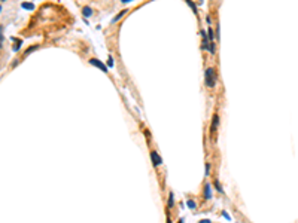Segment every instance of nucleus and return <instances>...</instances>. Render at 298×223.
<instances>
[{"mask_svg": "<svg viewBox=\"0 0 298 223\" xmlns=\"http://www.w3.org/2000/svg\"><path fill=\"white\" fill-rule=\"evenodd\" d=\"M178 223H183V220H179V222H178Z\"/></svg>", "mask_w": 298, "mask_h": 223, "instance_id": "obj_21", "label": "nucleus"}, {"mask_svg": "<svg viewBox=\"0 0 298 223\" xmlns=\"http://www.w3.org/2000/svg\"><path fill=\"white\" fill-rule=\"evenodd\" d=\"M216 83V74H215V68L213 67H209L206 70V85L209 88H213Z\"/></svg>", "mask_w": 298, "mask_h": 223, "instance_id": "obj_1", "label": "nucleus"}, {"mask_svg": "<svg viewBox=\"0 0 298 223\" xmlns=\"http://www.w3.org/2000/svg\"><path fill=\"white\" fill-rule=\"evenodd\" d=\"M151 158H152V164H154L155 168L163 164V159H161V156L158 155V153H156V150H151Z\"/></svg>", "mask_w": 298, "mask_h": 223, "instance_id": "obj_2", "label": "nucleus"}, {"mask_svg": "<svg viewBox=\"0 0 298 223\" xmlns=\"http://www.w3.org/2000/svg\"><path fill=\"white\" fill-rule=\"evenodd\" d=\"M37 48H39V46H31V48H29L27 51H25V55H27V54H30L31 51H34V49H37Z\"/></svg>", "mask_w": 298, "mask_h": 223, "instance_id": "obj_16", "label": "nucleus"}, {"mask_svg": "<svg viewBox=\"0 0 298 223\" xmlns=\"http://www.w3.org/2000/svg\"><path fill=\"white\" fill-rule=\"evenodd\" d=\"M186 3L189 5V7H191V9H192V11H194V14H198V12H197V7H195V5H194V3H192V2H191V0H186Z\"/></svg>", "mask_w": 298, "mask_h": 223, "instance_id": "obj_10", "label": "nucleus"}, {"mask_svg": "<svg viewBox=\"0 0 298 223\" xmlns=\"http://www.w3.org/2000/svg\"><path fill=\"white\" fill-rule=\"evenodd\" d=\"M173 205H174V193L170 192L169 193V201H167V210L173 208Z\"/></svg>", "mask_w": 298, "mask_h": 223, "instance_id": "obj_7", "label": "nucleus"}, {"mask_svg": "<svg viewBox=\"0 0 298 223\" xmlns=\"http://www.w3.org/2000/svg\"><path fill=\"white\" fill-rule=\"evenodd\" d=\"M125 14H127V9H125V11H121V12H119V14L115 16V18L112 20V22H116V21H118V20H121V18H122V16H124Z\"/></svg>", "mask_w": 298, "mask_h": 223, "instance_id": "obj_8", "label": "nucleus"}, {"mask_svg": "<svg viewBox=\"0 0 298 223\" xmlns=\"http://www.w3.org/2000/svg\"><path fill=\"white\" fill-rule=\"evenodd\" d=\"M188 207H189L191 210H195V207H197V205H195V202L192 201V199H189V201H188Z\"/></svg>", "mask_w": 298, "mask_h": 223, "instance_id": "obj_11", "label": "nucleus"}, {"mask_svg": "<svg viewBox=\"0 0 298 223\" xmlns=\"http://www.w3.org/2000/svg\"><path fill=\"white\" fill-rule=\"evenodd\" d=\"M215 186H216V189L221 192V193H224V191H222V187H221V184H219V182H215Z\"/></svg>", "mask_w": 298, "mask_h": 223, "instance_id": "obj_15", "label": "nucleus"}, {"mask_svg": "<svg viewBox=\"0 0 298 223\" xmlns=\"http://www.w3.org/2000/svg\"><path fill=\"white\" fill-rule=\"evenodd\" d=\"M2 2H5V0H2Z\"/></svg>", "mask_w": 298, "mask_h": 223, "instance_id": "obj_22", "label": "nucleus"}, {"mask_svg": "<svg viewBox=\"0 0 298 223\" xmlns=\"http://www.w3.org/2000/svg\"><path fill=\"white\" fill-rule=\"evenodd\" d=\"M203 196L206 199H210L212 198V187H210V183H206L204 187H203Z\"/></svg>", "mask_w": 298, "mask_h": 223, "instance_id": "obj_5", "label": "nucleus"}, {"mask_svg": "<svg viewBox=\"0 0 298 223\" xmlns=\"http://www.w3.org/2000/svg\"><path fill=\"white\" fill-rule=\"evenodd\" d=\"M122 3H128V2H133V0H121Z\"/></svg>", "mask_w": 298, "mask_h": 223, "instance_id": "obj_19", "label": "nucleus"}, {"mask_svg": "<svg viewBox=\"0 0 298 223\" xmlns=\"http://www.w3.org/2000/svg\"><path fill=\"white\" fill-rule=\"evenodd\" d=\"M210 170H212V167H210V164L207 162V164H206V176H209V174H210Z\"/></svg>", "mask_w": 298, "mask_h": 223, "instance_id": "obj_13", "label": "nucleus"}, {"mask_svg": "<svg viewBox=\"0 0 298 223\" xmlns=\"http://www.w3.org/2000/svg\"><path fill=\"white\" fill-rule=\"evenodd\" d=\"M207 33H209V40H210V42H213V40H215V36H213V30L209 27V28H207Z\"/></svg>", "mask_w": 298, "mask_h": 223, "instance_id": "obj_9", "label": "nucleus"}, {"mask_svg": "<svg viewBox=\"0 0 298 223\" xmlns=\"http://www.w3.org/2000/svg\"><path fill=\"white\" fill-rule=\"evenodd\" d=\"M198 223H212V222H210V220H207V219H203V220H200Z\"/></svg>", "mask_w": 298, "mask_h": 223, "instance_id": "obj_18", "label": "nucleus"}, {"mask_svg": "<svg viewBox=\"0 0 298 223\" xmlns=\"http://www.w3.org/2000/svg\"><path fill=\"white\" fill-rule=\"evenodd\" d=\"M207 49L210 51V54H215V45H213V42H210V46H207Z\"/></svg>", "mask_w": 298, "mask_h": 223, "instance_id": "obj_12", "label": "nucleus"}, {"mask_svg": "<svg viewBox=\"0 0 298 223\" xmlns=\"http://www.w3.org/2000/svg\"><path fill=\"white\" fill-rule=\"evenodd\" d=\"M107 66H109V67L113 66V59H112V57H109V59H107Z\"/></svg>", "mask_w": 298, "mask_h": 223, "instance_id": "obj_17", "label": "nucleus"}, {"mask_svg": "<svg viewBox=\"0 0 298 223\" xmlns=\"http://www.w3.org/2000/svg\"><path fill=\"white\" fill-rule=\"evenodd\" d=\"M167 223H171V219H170L169 216H167Z\"/></svg>", "mask_w": 298, "mask_h": 223, "instance_id": "obj_20", "label": "nucleus"}, {"mask_svg": "<svg viewBox=\"0 0 298 223\" xmlns=\"http://www.w3.org/2000/svg\"><path fill=\"white\" fill-rule=\"evenodd\" d=\"M90 64H91V66H95V67H99V68H101L103 72H107V67L104 66V64L100 61V59H97V58H91V59H90Z\"/></svg>", "mask_w": 298, "mask_h": 223, "instance_id": "obj_3", "label": "nucleus"}, {"mask_svg": "<svg viewBox=\"0 0 298 223\" xmlns=\"http://www.w3.org/2000/svg\"><path fill=\"white\" fill-rule=\"evenodd\" d=\"M82 15L85 16V18H90V16L93 15V9L90 6H84L82 7Z\"/></svg>", "mask_w": 298, "mask_h": 223, "instance_id": "obj_6", "label": "nucleus"}, {"mask_svg": "<svg viewBox=\"0 0 298 223\" xmlns=\"http://www.w3.org/2000/svg\"><path fill=\"white\" fill-rule=\"evenodd\" d=\"M22 6L25 9H33V3H22Z\"/></svg>", "mask_w": 298, "mask_h": 223, "instance_id": "obj_14", "label": "nucleus"}, {"mask_svg": "<svg viewBox=\"0 0 298 223\" xmlns=\"http://www.w3.org/2000/svg\"><path fill=\"white\" fill-rule=\"evenodd\" d=\"M218 126H219V115H218V113H213V116H212V125H210V130H212V132L216 131Z\"/></svg>", "mask_w": 298, "mask_h": 223, "instance_id": "obj_4", "label": "nucleus"}]
</instances>
